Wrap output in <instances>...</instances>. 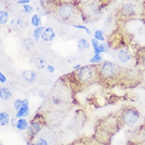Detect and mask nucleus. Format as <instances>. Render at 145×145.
I'll return each instance as SVG.
<instances>
[{
    "label": "nucleus",
    "instance_id": "obj_25",
    "mask_svg": "<svg viewBox=\"0 0 145 145\" xmlns=\"http://www.w3.org/2000/svg\"><path fill=\"white\" fill-rule=\"evenodd\" d=\"M74 27L75 28H76V29H83V30H85L86 32H87V34H91V30L88 29L87 27H86V26L84 25H74Z\"/></svg>",
    "mask_w": 145,
    "mask_h": 145
},
{
    "label": "nucleus",
    "instance_id": "obj_10",
    "mask_svg": "<svg viewBox=\"0 0 145 145\" xmlns=\"http://www.w3.org/2000/svg\"><path fill=\"white\" fill-rule=\"evenodd\" d=\"M41 126L39 122H36V121H33L31 123V125L29 126L28 129V133L29 136L31 138L34 137L40 131Z\"/></svg>",
    "mask_w": 145,
    "mask_h": 145
},
{
    "label": "nucleus",
    "instance_id": "obj_31",
    "mask_svg": "<svg viewBox=\"0 0 145 145\" xmlns=\"http://www.w3.org/2000/svg\"><path fill=\"white\" fill-rule=\"evenodd\" d=\"M39 96L42 99L45 98V93L44 92V91H39Z\"/></svg>",
    "mask_w": 145,
    "mask_h": 145
},
{
    "label": "nucleus",
    "instance_id": "obj_26",
    "mask_svg": "<svg viewBox=\"0 0 145 145\" xmlns=\"http://www.w3.org/2000/svg\"><path fill=\"white\" fill-rule=\"evenodd\" d=\"M36 145H48V142L46 141L44 139L40 138V139H39V140L36 142Z\"/></svg>",
    "mask_w": 145,
    "mask_h": 145
},
{
    "label": "nucleus",
    "instance_id": "obj_8",
    "mask_svg": "<svg viewBox=\"0 0 145 145\" xmlns=\"http://www.w3.org/2000/svg\"><path fill=\"white\" fill-rule=\"evenodd\" d=\"M22 77L28 83H33L36 80V72L32 70H25L22 73Z\"/></svg>",
    "mask_w": 145,
    "mask_h": 145
},
{
    "label": "nucleus",
    "instance_id": "obj_23",
    "mask_svg": "<svg viewBox=\"0 0 145 145\" xmlns=\"http://www.w3.org/2000/svg\"><path fill=\"white\" fill-rule=\"evenodd\" d=\"M22 104H23V100L22 99H16L15 101V109L17 110V111H18L21 107L22 106Z\"/></svg>",
    "mask_w": 145,
    "mask_h": 145
},
{
    "label": "nucleus",
    "instance_id": "obj_30",
    "mask_svg": "<svg viewBox=\"0 0 145 145\" xmlns=\"http://www.w3.org/2000/svg\"><path fill=\"white\" fill-rule=\"evenodd\" d=\"M30 0H18V3L20 5H25V4L29 3Z\"/></svg>",
    "mask_w": 145,
    "mask_h": 145
},
{
    "label": "nucleus",
    "instance_id": "obj_36",
    "mask_svg": "<svg viewBox=\"0 0 145 145\" xmlns=\"http://www.w3.org/2000/svg\"><path fill=\"white\" fill-rule=\"evenodd\" d=\"M1 145H3V144H1Z\"/></svg>",
    "mask_w": 145,
    "mask_h": 145
},
{
    "label": "nucleus",
    "instance_id": "obj_27",
    "mask_svg": "<svg viewBox=\"0 0 145 145\" xmlns=\"http://www.w3.org/2000/svg\"><path fill=\"white\" fill-rule=\"evenodd\" d=\"M140 137L141 139V140L143 141V143L145 144V127L143 128L141 130H140Z\"/></svg>",
    "mask_w": 145,
    "mask_h": 145
},
{
    "label": "nucleus",
    "instance_id": "obj_29",
    "mask_svg": "<svg viewBox=\"0 0 145 145\" xmlns=\"http://www.w3.org/2000/svg\"><path fill=\"white\" fill-rule=\"evenodd\" d=\"M47 70L48 72H50V73H53L55 71V68L52 66V65H47Z\"/></svg>",
    "mask_w": 145,
    "mask_h": 145
},
{
    "label": "nucleus",
    "instance_id": "obj_6",
    "mask_svg": "<svg viewBox=\"0 0 145 145\" xmlns=\"http://www.w3.org/2000/svg\"><path fill=\"white\" fill-rule=\"evenodd\" d=\"M29 113V101L27 99H23V104L21 109L18 110L17 114H16V118H22L23 117H26Z\"/></svg>",
    "mask_w": 145,
    "mask_h": 145
},
{
    "label": "nucleus",
    "instance_id": "obj_2",
    "mask_svg": "<svg viewBox=\"0 0 145 145\" xmlns=\"http://www.w3.org/2000/svg\"><path fill=\"white\" fill-rule=\"evenodd\" d=\"M99 72L103 77L110 78L117 74V66L116 64H114L113 62L106 61L101 65L100 68H99Z\"/></svg>",
    "mask_w": 145,
    "mask_h": 145
},
{
    "label": "nucleus",
    "instance_id": "obj_13",
    "mask_svg": "<svg viewBox=\"0 0 145 145\" xmlns=\"http://www.w3.org/2000/svg\"><path fill=\"white\" fill-rule=\"evenodd\" d=\"M12 97V92L7 88H2L0 89V98L3 100H9Z\"/></svg>",
    "mask_w": 145,
    "mask_h": 145
},
{
    "label": "nucleus",
    "instance_id": "obj_9",
    "mask_svg": "<svg viewBox=\"0 0 145 145\" xmlns=\"http://www.w3.org/2000/svg\"><path fill=\"white\" fill-rule=\"evenodd\" d=\"M56 34H55L54 30L51 27H48L44 29V33H42L41 39L45 41V42H50L52 40H54Z\"/></svg>",
    "mask_w": 145,
    "mask_h": 145
},
{
    "label": "nucleus",
    "instance_id": "obj_16",
    "mask_svg": "<svg viewBox=\"0 0 145 145\" xmlns=\"http://www.w3.org/2000/svg\"><path fill=\"white\" fill-rule=\"evenodd\" d=\"M9 121H10V115L4 111L0 113V125L2 126H5L9 123Z\"/></svg>",
    "mask_w": 145,
    "mask_h": 145
},
{
    "label": "nucleus",
    "instance_id": "obj_17",
    "mask_svg": "<svg viewBox=\"0 0 145 145\" xmlns=\"http://www.w3.org/2000/svg\"><path fill=\"white\" fill-rule=\"evenodd\" d=\"M45 28L41 26V27H37L36 29H35V30L33 31V37H34V40L36 41H38L40 37H41L42 36V33H44Z\"/></svg>",
    "mask_w": 145,
    "mask_h": 145
},
{
    "label": "nucleus",
    "instance_id": "obj_15",
    "mask_svg": "<svg viewBox=\"0 0 145 145\" xmlns=\"http://www.w3.org/2000/svg\"><path fill=\"white\" fill-rule=\"evenodd\" d=\"M78 48L80 51H87L90 48V44L86 39H80L78 41Z\"/></svg>",
    "mask_w": 145,
    "mask_h": 145
},
{
    "label": "nucleus",
    "instance_id": "obj_33",
    "mask_svg": "<svg viewBox=\"0 0 145 145\" xmlns=\"http://www.w3.org/2000/svg\"><path fill=\"white\" fill-rule=\"evenodd\" d=\"M26 145H32V144H30L29 141H27L26 142Z\"/></svg>",
    "mask_w": 145,
    "mask_h": 145
},
{
    "label": "nucleus",
    "instance_id": "obj_5",
    "mask_svg": "<svg viewBox=\"0 0 145 145\" xmlns=\"http://www.w3.org/2000/svg\"><path fill=\"white\" fill-rule=\"evenodd\" d=\"M122 14L126 17H132L136 14L137 9L136 6L134 3H128L124 4L123 7L121 8Z\"/></svg>",
    "mask_w": 145,
    "mask_h": 145
},
{
    "label": "nucleus",
    "instance_id": "obj_12",
    "mask_svg": "<svg viewBox=\"0 0 145 145\" xmlns=\"http://www.w3.org/2000/svg\"><path fill=\"white\" fill-rule=\"evenodd\" d=\"M23 25H24L23 20L20 17H17L16 18H15L11 23V28L14 29V30H15V31L21 30L23 28Z\"/></svg>",
    "mask_w": 145,
    "mask_h": 145
},
{
    "label": "nucleus",
    "instance_id": "obj_21",
    "mask_svg": "<svg viewBox=\"0 0 145 145\" xmlns=\"http://www.w3.org/2000/svg\"><path fill=\"white\" fill-rule=\"evenodd\" d=\"M102 61V58L101 57V55H100V54H95L94 56H93V58H91L90 62H91V63H99V62H101Z\"/></svg>",
    "mask_w": 145,
    "mask_h": 145
},
{
    "label": "nucleus",
    "instance_id": "obj_4",
    "mask_svg": "<svg viewBox=\"0 0 145 145\" xmlns=\"http://www.w3.org/2000/svg\"><path fill=\"white\" fill-rule=\"evenodd\" d=\"M92 76H93V70L88 65L81 67L77 72V77L82 83H87L90 81Z\"/></svg>",
    "mask_w": 145,
    "mask_h": 145
},
{
    "label": "nucleus",
    "instance_id": "obj_20",
    "mask_svg": "<svg viewBox=\"0 0 145 145\" xmlns=\"http://www.w3.org/2000/svg\"><path fill=\"white\" fill-rule=\"evenodd\" d=\"M40 23V18H39V16L36 14H34L31 18V24L32 25L35 26V27H37L39 26Z\"/></svg>",
    "mask_w": 145,
    "mask_h": 145
},
{
    "label": "nucleus",
    "instance_id": "obj_19",
    "mask_svg": "<svg viewBox=\"0 0 145 145\" xmlns=\"http://www.w3.org/2000/svg\"><path fill=\"white\" fill-rule=\"evenodd\" d=\"M94 39L98 41H104V40H105L104 36H103V32L102 30H96L94 32Z\"/></svg>",
    "mask_w": 145,
    "mask_h": 145
},
{
    "label": "nucleus",
    "instance_id": "obj_34",
    "mask_svg": "<svg viewBox=\"0 0 145 145\" xmlns=\"http://www.w3.org/2000/svg\"><path fill=\"white\" fill-rule=\"evenodd\" d=\"M143 62H144V64L145 65V56H144V59H143Z\"/></svg>",
    "mask_w": 145,
    "mask_h": 145
},
{
    "label": "nucleus",
    "instance_id": "obj_18",
    "mask_svg": "<svg viewBox=\"0 0 145 145\" xmlns=\"http://www.w3.org/2000/svg\"><path fill=\"white\" fill-rule=\"evenodd\" d=\"M9 19V14L7 11H0V23L1 25H5L8 22Z\"/></svg>",
    "mask_w": 145,
    "mask_h": 145
},
{
    "label": "nucleus",
    "instance_id": "obj_11",
    "mask_svg": "<svg viewBox=\"0 0 145 145\" xmlns=\"http://www.w3.org/2000/svg\"><path fill=\"white\" fill-rule=\"evenodd\" d=\"M117 58L119 61L122 63H127L131 60V54L129 51L126 49H122L118 52L117 54Z\"/></svg>",
    "mask_w": 145,
    "mask_h": 145
},
{
    "label": "nucleus",
    "instance_id": "obj_1",
    "mask_svg": "<svg viewBox=\"0 0 145 145\" xmlns=\"http://www.w3.org/2000/svg\"><path fill=\"white\" fill-rule=\"evenodd\" d=\"M140 119V114L134 108L127 109L124 110L122 114V120L124 123H125L128 125H134L135 124L137 123V121Z\"/></svg>",
    "mask_w": 145,
    "mask_h": 145
},
{
    "label": "nucleus",
    "instance_id": "obj_22",
    "mask_svg": "<svg viewBox=\"0 0 145 145\" xmlns=\"http://www.w3.org/2000/svg\"><path fill=\"white\" fill-rule=\"evenodd\" d=\"M23 11L26 14H29L33 13V8L32 6H30L29 4H25V5H23Z\"/></svg>",
    "mask_w": 145,
    "mask_h": 145
},
{
    "label": "nucleus",
    "instance_id": "obj_3",
    "mask_svg": "<svg viewBox=\"0 0 145 145\" xmlns=\"http://www.w3.org/2000/svg\"><path fill=\"white\" fill-rule=\"evenodd\" d=\"M58 14L63 20L68 21L73 17L75 14V8L71 4H63L59 7Z\"/></svg>",
    "mask_w": 145,
    "mask_h": 145
},
{
    "label": "nucleus",
    "instance_id": "obj_24",
    "mask_svg": "<svg viewBox=\"0 0 145 145\" xmlns=\"http://www.w3.org/2000/svg\"><path fill=\"white\" fill-rule=\"evenodd\" d=\"M36 65L37 67L43 68L44 65H45V61L42 58H37V60H36Z\"/></svg>",
    "mask_w": 145,
    "mask_h": 145
},
{
    "label": "nucleus",
    "instance_id": "obj_7",
    "mask_svg": "<svg viewBox=\"0 0 145 145\" xmlns=\"http://www.w3.org/2000/svg\"><path fill=\"white\" fill-rule=\"evenodd\" d=\"M91 43L94 47V54H100L102 52H105L108 50V47L105 44H99L98 40H96L95 39H93L91 40Z\"/></svg>",
    "mask_w": 145,
    "mask_h": 145
},
{
    "label": "nucleus",
    "instance_id": "obj_32",
    "mask_svg": "<svg viewBox=\"0 0 145 145\" xmlns=\"http://www.w3.org/2000/svg\"><path fill=\"white\" fill-rule=\"evenodd\" d=\"M80 66L81 65H75L74 67H73V69H79L80 68Z\"/></svg>",
    "mask_w": 145,
    "mask_h": 145
},
{
    "label": "nucleus",
    "instance_id": "obj_35",
    "mask_svg": "<svg viewBox=\"0 0 145 145\" xmlns=\"http://www.w3.org/2000/svg\"><path fill=\"white\" fill-rule=\"evenodd\" d=\"M4 1H10V0H4Z\"/></svg>",
    "mask_w": 145,
    "mask_h": 145
},
{
    "label": "nucleus",
    "instance_id": "obj_14",
    "mask_svg": "<svg viewBox=\"0 0 145 145\" xmlns=\"http://www.w3.org/2000/svg\"><path fill=\"white\" fill-rule=\"evenodd\" d=\"M16 128L20 131L26 130L27 129H29V125H28V122L26 121V120L22 118H19V120L17 121Z\"/></svg>",
    "mask_w": 145,
    "mask_h": 145
},
{
    "label": "nucleus",
    "instance_id": "obj_28",
    "mask_svg": "<svg viewBox=\"0 0 145 145\" xmlns=\"http://www.w3.org/2000/svg\"><path fill=\"white\" fill-rule=\"evenodd\" d=\"M0 81H1V83L3 84L7 82V78H6V76L3 72H0Z\"/></svg>",
    "mask_w": 145,
    "mask_h": 145
}]
</instances>
